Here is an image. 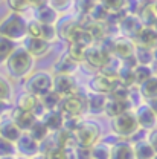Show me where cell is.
<instances>
[{"label": "cell", "instance_id": "cell-1", "mask_svg": "<svg viewBox=\"0 0 157 159\" xmlns=\"http://www.w3.org/2000/svg\"><path fill=\"white\" fill-rule=\"evenodd\" d=\"M8 75L14 80L24 78L34 67V57L29 55L23 46H17L15 51L9 55V58L5 61Z\"/></svg>", "mask_w": 157, "mask_h": 159}, {"label": "cell", "instance_id": "cell-2", "mask_svg": "<svg viewBox=\"0 0 157 159\" xmlns=\"http://www.w3.org/2000/svg\"><path fill=\"white\" fill-rule=\"evenodd\" d=\"M26 26H28V21L23 17V14L11 12L0 21V35L12 41L24 40Z\"/></svg>", "mask_w": 157, "mask_h": 159}, {"label": "cell", "instance_id": "cell-3", "mask_svg": "<svg viewBox=\"0 0 157 159\" xmlns=\"http://www.w3.org/2000/svg\"><path fill=\"white\" fill-rule=\"evenodd\" d=\"M99 135H101L99 124L90 119H81L76 130L73 132L76 147H87V148H90L92 145L98 142Z\"/></svg>", "mask_w": 157, "mask_h": 159}, {"label": "cell", "instance_id": "cell-4", "mask_svg": "<svg viewBox=\"0 0 157 159\" xmlns=\"http://www.w3.org/2000/svg\"><path fill=\"white\" fill-rule=\"evenodd\" d=\"M52 80L54 77L49 72H35L26 81V92L40 99L52 90Z\"/></svg>", "mask_w": 157, "mask_h": 159}, {"label": "cell", "instance_id": "cell-5", "mask_svg": "<svg viewBox=\"0 0 157 159\" xmlns=\"http://www.w3.org/2000/svg\"><path fill=\"white\" fill-rule=\"evenodd\" d=\"M111 129L118 136L127 138V136L134 135L139 129L134 112L128 110V112H124L122 115H119L116 118H113L111 119Z\"/></svg>", "mask_w": 157, "mask_h": 159}, {"label": "cell", "instance_id": "cell-6", "mask_svg": "<svg viewBox=\"0 0 157 159\" xmlns=\"http://www.w3.org/2000/svg\"><path fill=\"white\" fill-rule=\"evenodd\" d=\"M59 113L63 115L64 119L69 118H81V115L85 110V98L81 95H72V97H66L61 98L59 102Z\"/></svg>", "mask_w": 157, "mask_h": 159}, {"label": "cell", "instance_id": "cell-7", "mask_svg": "<svg viewBox=\"0 0 157 159\" xmlns=\"http://www.w3.org/2000/svg\"><path fill=\"white\" fill-rule=\"evenodd\" d=\"M108 43V41H107ZM110 57V51H108V44L105 43H93L87 48L85 51V63H89L92 67H96V69H101L105 61Z\"/></svg>", "mask_w": 157, "mask_h": 159}, {"label": "cell", "instance_id": "cell-8", "mask_svg": "<svg viewBox=\"0 0 157 159\" xmlns=\"http://www.w3.org/2000/svg\"><path fill=\"white\" fill-rule=\"evenodd\" d=\"M134 41L131 39H127V37H118V39L108 41V51H110V55L119 58L120 61L133 57L134 54Z\"/></svg>", "mask_w": 157, "mask_h": 159}, {"label": "cell", "instance_id": "cell-9", "mask_svg": "<svg viewBox=\"0 0 157 159\" xmlns=\"http://www.w3.org/2000/svg\"><path fill=\"white\" fill-rule=\"evenodd\" d=\"M52 90L57 92L61 98L78 95V86L72 75H55L52 80Z\"/></svg>", "mask_w": 157, "mask_h": 159}, {"label": "cell", "instance_id": "cell-10", "mask_svg": "<svg viewBox=\"0 0 157 159\" xmlns=\"http://www.w3.org/2000/svg\"><path fill=\"white\" fill-rule=\"evenodd\" d=\"M116 83H118V78H113V77H108V75H104V74L98 72L89 80V89L95 93H101V95L108 97L110 92L113 90V87L116 86Z\"/></svg>", "mask_w": 157, "mask_h": 159}, {"label": "cell", "instance_id": "cell-11", "mask_svg": "<svg viewBox=\"0 0 157 159\" xmlns=\"http://www.w3.org/2000/svg\"><path fill=\"white\" fill-rule=\"evenodd\" d=\"M134 116L137 121V125L145 129V130H153L157 125V116L151 110L148 104H139L137 110L134 112Z\"/></svg>", "mask_w": 157, "mask_h": 159}, {"label": "cell", "instance_id": "cell-12", "mask_svg": "<svg viewBox=\"0 0 157 159\" xmlns=\"http://www.w3.org/2000/svg\"><path fill=\"white\" fill-rule=\"evenodd\" d=\"M134 46L139 48H145V49H154L157 46V34L154 28H146V26H142L137 31V34L134 35Z\"/></svg>", "mask_w": 157, "mask_h": 159}, {"label": "cell", "instance_id": "cell-13", "mask_svg": "<svg viewBox=\"0 0 157 159\" xmlns=\"http://www.w3.org/2000/svg\"><path fill=\"white\" fill-rule=\"evenodd\" d=\"M15 150L24 158H34L40 153V144L35 142L28 133H21L15 142Z\"/></svg>", "mask_w": 157, "mask_h": 159}, {"label": "cell", "instance_id": "cell-14", "mask_svg": "<svg viewBox=\"0 0 157 159\" xmlns=\"http://www.w3.org/2000/svg\"><path fill=\"white\" fill-rule=\"evenodd\" d=\"M118 26L120 29V32H122V37H127V39H131V40L134 39L137 31L142 28L137 16L136 14H128V12L119 20Z\"/></svg>", "mask_w": 157, "mask_h": 159}, {"label": "cell", "instance_id": "cell-15", "mask_svg": "<svg viewBox=\"0 0 157 159\" xmlns=\"http://www.w3.org/2000/svg\"><path fill=\"white\" fill-rule=\"evenodd\" d=\"M9 118L14 121V124L19 127L21 133H28L29 129L32 127V124L38 119L34 113H31V112H24V110H20V109H17V107L12 109Z\"/></svg>", "mask_w": 157, "mask_h": 159}, {"label": "cell", "instance_id": "cell-16", "mask_svg": "<svg viewBox=\"0 0 157 159\" xmlns=\"http://www.w3.org/2000/svg\"><path fill=\"white\" fill-rule=\"evenodd\" d=\"M23 48L24 51L32 55V57H41L44 54H47L50 44L43 39H32V37H24L23 40Z\"/></svg>", "mask_w": 157, "mask_h": 159}, {"label": "cell", "instance_id": "cell-17", "mask_svg": "<svg viewBox=\"0 0 157 159\" xmlns=\"http://www.w3.org/2000/svg\"><path fill=\"white\" fill-rule=\"evenodd\" d=\"M59 19V14L49 5V3H41L37 6L35 11V20L41 25H57Z\"/></svg>", "mask_w": 157, "mask_h": 159}, {"label": "cell", "instance_id": "cell-18", "mask_svg": "<svg viewBox=\"0 0 157 159\" xmlns=\"http://www.w3.org/2000/svg\"><path fill=\"white\" fill-rule=\"evenodd\" d=\"M82 28L85 29V32L90 35V39L93 40V43H101L104 37L107 35V23L105 21H93L89 20L85 23H82Z\"/></svg>", "mask_w": 157, "mask_h": 159}, {"label": "cell", "instance_id": "cell-19", "mask_svg": "<svg viewBox=\"0 0 157 159\" xmlns=\"http://www.w3.org/2000/svg\"><path fill=\"white\" fill-rule=\"evenodd\" d=\"M20 135H21L20 129L14 124V121L11 118H3L0 121V138L15 144L17 139L20 138Z\"/></svg>", "mask_w": 157, "mask_h": 159}, {"label": "cell", "instance_id": "cell-20", "mask_svg": "<svg viewBox=\"0 0 157 159\" xmlns=\"http://www.w3.org/2000/svg\"><path fill=\"white\" fill-rule=\"evenodd\" d=\"M130 107H131V102L130 101H119V99L107 97V102H105L104 112L113 119V118H116V116H119V115H122L124 112H128Z\"/></svg>", "mask_w": 157, "mask_h": 159}, {"label": "cell", "instance_id": "cell-21", "mask_svg": "<svg viewBox=\"0 0 157 159\" xmlns=\"http://www.w3.org/2000/svg\"><path fill=\"white\" fill-rule=\"evenodd\" d=\"M40 119H41V122L46 125V129L49 132H58V130L63 129V124H64V118H63V115L59 113L58 110L44 112V115Z\"/></svg>", "mask_w": 157, "mask_h": 159}, {"label": "cell", "instance_id": "cell-22", "mask_svg": "<svg viewBox=\"0 0 157 159\" xmlns=\"http://www.w3.org/2000/svg\"><path fill=\"white\" fill-rule=\"evenodd\" d=\"M76 66H78V63H75L73 60L69 57V54L66 52V54H63L58 58V61L55 63L54 70H55V75H72V74L78 69Z\"/></svg>", "mask_w": 157, "mask_h": 159}, {"label": "cell", "instance_id": "cell-23", "mask_svg": "<svg viewBox=\"0 0 157 159\" xmlns=\"http://www.w3.org/2000/svg\"><path fill=\"white\" fill-rule=\"evenodd\" d=\"M105 102H107V97L101 95V93H95L90 92L85 98V109L90 113H102L105 109Z\"/></svg>", "mask_w": 157, "mask_h": 159}, {"label": "cell", "instance_id": "cell-24", "mask_svg": "<svg viewBox=\"0 0 157 159\" xmlns=\"http://www.w3.org/2000/svg\"><path fill=\"white\" fill-rule=\"evenodd\" d=\"M110 159H136L134 158V152H133V145L127 141L116 142L111 147Z\"/></svg>", "mask_w": 157, "mask_h": 159}, {"label": "cell", "instance_id": "cell-25", "mask_svg": "<svg viewBox=\"0 0 157 159\" xmlns=\"http://www.w3.org/2000/svg\"><path fill=\"white\" fill-rule=\"evenodd\" d=\"M137 17L142 26H146V28H156L157 26V11L154 8V5L142 6L139 9Z\"/></svg>", "mask_w": 157, "mask_h": 159}, {"label": "cell", "instance_id": "cell-26", "mask_svg": "<svg viewBox=\"0 0 157 159\" xmlns=\"http://www.w3.org/2000/svg\"><path fill=\"white\" fill-rule=\"evenodd\" d=\"M38 104H40V99L37 98V97H34V95L24 92V93H21L19 97V99H17V106H15V107L20 109V110L34 113L35 109L38 107Z\"/></svg>", "mask_w": 157, "mask_h": 159}, {"label": "cell", "instance_id": "cell-27", "mask_svg": "<svg viewBox=\"0 0 157 159\" xmlns=\"http://www.w3.org/2000/svg\"><path fill=\"white\" fill-rule=\"evenodd\" d=\"M139 95L142 98L148 99V101L157 98V77L156 75H153L150 80H146L145 83H142L139 86Z\"/></svg>", "mask_w": 157, "mask_h": 159}, {"label": "cell", "instance_id": "cell-28", "mask_svg": "<svg viewBox=\"0 0 157 159\" xmlns=\"http://www.w3.org/2000/svg\"><path fill=\"white\" fill-rule=\"evenodd\" d=\"M28 135L34 139L35 142L41 144L44 139H47V136H49V130H47V129H46V125L41 122V119H37V121L32 124V127L29 129Z\"/></svg>", "mask_w": 157, "mask_h": 159}, {"label": "cell", "instance_id": "cell-29", "mask_svg": "<svg viewBox=\"0 0 157 159\" xmlns=\"http://www.w3.org/2000/svg\"><path fill=\"white\" fill-rule=\"evenodd\" d=\"M133 152H134V158L136 159H153L156 156L154 150L151 148V145L148 144V141H139L133 145Z\"/></svg>", "mask_w": 157, "mask_h": 159}, {"label": "cell", "instance_id": "cell-30", "mask_svg": "<svg viewBox=\"0 0 157 159\" xmlns=\"http://www.w3.org/2000/svg\"><path fill=\"white\" fill-rule=\"evenodd\" d=\"M120 67H122V61H120L119 58H116V57H113V55H110L108 60L105 61V64L99 69V72L104 74V75H108V77L116 78Z\"/></svg>", "mask_w": 157, "mask_h": 159}, {"label": "cell", "instance_id": "cell-31", "mask_svg": "<svg viewBox=\"0 0 157 159\" xmlns=\"http://www.w3.org/2000/svg\"><path fill=\"white\" fill-rule=\"evenodd\" d=\"M59 102H61V97H59L57 92H54V90H50L49 93H46L44 97L40 98V104L43 106V109H44L46 112H49V110H57Z\"/></svg>", "mask_w": 157, "mask_h": 159}, {"label": "cell", "instance_id": "cell-32", "mask_svg": "<svg viewBox=\"0 0 157 159\" xmlns=\"http://www.w3.org/2000/svg\"><path fill=\"white\" fill-rule=\"evenodd\" d=\"M92 159H110L111 155V147L107 142H96L95 145L90 147Z\"/></svg>", "mask_w": 157, "mask_h": 159}, {"label": "cell", "instance_id": "cell-33", "mask_svg": "<svg viewBox=\"0 0 157 159\" xmlns=\"http://www.w3.org/2000/svg\"><path fill=\"white\" fill-rule=\"evenodd\" d=\"M15 48H17L15 41L0 35V64L9 58V55L15 51Z\"/></svg>", "mask_w": 157, "mask_h": 159}, {"label": "cell", "instance_id": "cell-34", "mask_svg": "<svg viewBox=\"0 0 157 159\" xmlns=\"http://www.w3.org/2000/svg\"><path fill=\"white\" fill-rule=\"evenodd\" d=\"M87 48L89 46H84V44H79V43H70L69 49H67V54H69V57L73 60L75 63H82L85 60Z\"/></svg>", "mask_w": 157, "mask_h": 159}, {"label": "cell", "instance_id": "cell-35", "mask_svg": "<svg viewBox=\"0 0 157 159\" xmlns=\"http://www.w3.org/2000/svg\"><path fill=\"white\" fill-rule=\"evenodd\" d=\"M134 58L137 61V64H143V66H151L153 64V51L151 49H145V48H134Z\"/></svg>", "mask_w": 157, "mask_h": 159}, {"label": "cell", "instance_id": "cell-36", "mask_svg": "<svg viewBox=\"0 0 157 159\" xmlns=\"http://www.w3.org/2000/svg\"><path fill=\"white\" fill-rule=\"evenodd\" d=\"M133 72H134V81H136L137 86H140L142 83H145L146 80H150L154 75L151 66H143V64H137L133 69Z\"/></svg>", "mask_w": 157, "mask_h": 159}, {"label": "cell", "instance_id": "cell-37", "mask_svg": "<svg viewBox=\"0 0 157 159\" xmlns=\"http://www.w3.org/2000/svg\"><path fill=\"white\" fill-rule=\"evenodd\" d=\"M118 81L120 84H124V86H127L128 89H131L134 84H136V81H134V72H133V69L131 67H125V66H122L120 69H119L118 72Z\"/></svg>", "mask_w": 157, "mask_h": 159}, {"label": "cell", "instance_id": "cell-38", "mask_svg": "<svg viewBox=\"0 0 157 159\" xmlns=\"http://www.w3.org/2000/svg\"><path fill=\"white\" fill-rule=\"evenodd\" d=\"M108 97H110V98H115V99H119V101H130V89H128L127 86L120 84L118 81Z\"/></svg>", "mask_w": 157, "mask_h": 159}, {"label": "cell", "instance_id": "cell-39", "mask_svg": "<svg viewBox=\"0 0 157 159\" xmlns=\"http://www.w3.org/2000/svg\"><path fill=\"white\" fill-rule=\"evenodd\" d=\"M12 97V86L5 77L0 75V101L8 102Z\"/></svg>", "mask_w": 157, "mask_h": 159}, {"label": "cell", "instance_id": "cell-40", "mask_svg": "<svg viewBox=\"0 0 157 159\" xmlns=\"http://www.w3.org/2000/svg\"><path fill=\"white\" fill-rule=\"evenodd\" d=\"M57 37H58V34H57V26L55 25H43L41 26V39L44 41H47L50 44L52 41L57 40Z\"/></svg>", "mask_w": 157, "mask_h": 159}, {"label": "cell", "instance_id": "cell-41", "mask_svg": "<svg viewBox=\"0 0 157 159\" xmlns=\"http://www.w3.org/2000/svg\"><path fill=\"white\" fill-rule=\"evenodd\" d=\"M15 144L6 141V139L0 138V159L2 158H11L15 155Z\"/></svg>", "mask_w": 157, "mask_h": 159}, {"label": "cell", "instance_id": "cell-42", "mask_svg": "<svg viewBox=\"0 0 157 159\" xmlns=\"http://www.w3.org/2000/svg\"><path fill=\"white\" fill-rule=\"evenodd\" d=\"M99 3L107 9V12H119L124 11L125 0H99Z\"/></svg>", "mask_w": 157, "mask_h": 159}, {"label": "cell", "instance_id": "cell-43", "mask_svg": "<svg viewBox=\"0 0 157 159\" xmlns=\"http://www.w3.org/2000/svg\"><path fill=\"white\" fill-rule=\"evenodd\" d=\"M41 23L37 20H31L28 21V26H26V35L28 37H32V39H41Z\"/></svg>", "mask_w": 157, "mask_h": 159}, {"label": "cell", "instance_id": "cell-44", "mask_svg": "<svg viewBox=\"0 0 157 159\" xmlns=\"http://www.w3.org/2000/svg\"><path fill=\"white\" fill-rule=\"evenodd\" d=\"M46 159H69V150H64L61 147H52L44 153Z\"/></svg>", "mask_w": 157, "mask_h": 159}, {"label": "cell", "instance_id": "cell-45", "mask_svg": "<svg viewBox=\"0 0 157 159\" xmlns=\"http://www.w3.org/2000/svg\"><path fill=\"white\" fill-rule=\"evenodd\" d=\"M6 2H8V6L11 8V11L17 12V14H23L31 6V3L28 0H6Z\"/></svg>", "mask_w": 157, "mask_h": 159}, {"label": "cell", "instance_id": "cell-46", "mask_svg": "<svg viewBox=\"0 0 157 159\" xmlns=\"http://www.w3.org/2000/svg\"><path fill=\"white\" fill-rule=\"evenodd\" d=\"M96 3V0H76V8H78V12L82 17H87L89 12L92 11L93 5Z\"/></svg>", "mask_w": 157, "mask_h": 159}, {"label": "cell", "instance_id": "cell-47", "mask_svg": "<svg viewBox=\"0 0 157 159\" xmlns=\"http://www.w3.org/2000/svg\"><path fill=\"white\" fill-rule=\"evenodd\" d=\"M49 5L59 14V12L70 9L72 5H73V0H49Z\"/></svg>", "mask_w": 157, "mask_h": 159}, {"label": "cell", "instance_id": "cell-48", "mask_svg": "<svg viewBox=\"0 0 157 159\" xmlns=\"http://www.w3.org/2000/svg\"><path fill=\"white\" fill-rule=\"evenodd\" d=\"M148 144L151 145V148L154 150V153L157 155V129H153V130H150V133H148Z\"/></svg>", "mask_w": 157, "mask_h": 159}, {"label": "cell", "instance_id": "cell-49", "mask_svg": "<svg viewBox=\"0 0 157 159\" xmlns=\"http://www.w3.org/2000/svg\"><path fill=\"white\" fill-rule=\"evenodd\" d=\"M76 159H92V153L90 148L87 147H76Z\"/></svg>", "mask_w": 157, "mask_h": 159}, {"label": "cell", "instance_id": "cell-50", "mask_svg": "<svg viewBox=\"0 0 157 159\" xmlns=\"http://www.w3.org/2000/svg\"><path fill=\"white\" fill-rule=\"evenodd\" d=\"M148 106L151 107V110L156 113V116H157V98L151 99V101H148Z\"/></svg>", "mask_w": 157, "mask_h": 159}, {"label": "cell", "instance_id": "cell-51", "mask_svg": "<svg viewBox=\"0 0 157 159\" xmlns=\"http://www.w3.org/2000/svg\"><path fill=\"white\" fill-rule=\"evenodd\" d=\"M6 110H9V104L5 101H0V115H3Z\"/></svg>", "mask_w": 157, "mask_h": 159}, {"label": "cell", "instance_id": "cell-52", "mask_svg": "<svg viewBox=\"0 0 157 159\" xmlns=\"http://www.w3.org/2000/svg\"><path fill=\"white\" fill-rule=\"evenodd\" d=\"M139 5H140V8L142 6H150V5H154L157 0H137Z\"/></svg>", "mask_w": 157, "mask_h": 159}, {"label": "cell", "instance_id": "cell-53", "mask_svg": "<svg viewBox=\"0 0 157 159\" xmlns=\"http://www.w3.org/2000/svg\"><path fill=\"white\" fill-rule=\"evenodd\" d=\"M28 2H29L31 5H37V6L41 5V3H44V0H28Z\"/></svg>", "mask_w": 157, "mask_h": 159}, {"label": "cell", "instance_id": "cell-54", "mask_svg": "<svg viewBox=\"0 0 157 159\" xmlns=\"http://www.w3.org/2000/svg\"><path fill=\"white\" fill-rule=\"evenodd\" d=\"M153 58H154V61H157V46L153 49Z\"/></svg>", "mask_w": 157, "mask_h": 159}, {"label": "cell", "instance_id": "cell-55", "mask_svg": "<svg viewBox=\"0 0 157 159\" xmlns=\"http://www.w3.org/2000/svg\"><path fill=\"white\" fill-rule=\"evenodd\" d=\"M32 159H46V158H44V155H40V153H38V155H35Z\"/></svg>", "mask_w": 157, "mask_h": 159}, {"label": "cell", "instance_id": "cell-56", "mask_svg": "<svg viewBox=\"0 0 157 159\" xmlns=\"http://www.w3.org/2000/svg\"><path fill=\"white\" fill-rule=\"evenodd\" d=\"M14 159H28V158H24V156H19V158H14Z\"/></svg>", "mask_w": 157, "mask_h": 159}, {"label": "cell", "instance_id": "cell-57", "mask_svg": "<svg viewBox=\"0 0 157 159\" xmlns=\"http://www.w3.org/2000/svg\"><path fill=\"white\" fill-rule=\"evenodd\" d=\"M154 8H156V11H157V2H156V3H154Z\"/></svg>", "mask_w": 157, "mask_h": 159}, {"label": "cell", "instance_id": "cell-58", "mask_svg": "<svg viewBox=\"0 0 157 159\" xmlns=\"http://www.w3.org/2000/svg\"><path fill=\"white\" fill-rule=\"evenodd\" d=\"M154 29H156V34H157V26H156V28H154Z\"/></svg>", "mask_w": 157, "mask_h": 159}, {"label": "cell", "instance_id": "cell-59", "mask_svg": "<svg viewBox=\"0 0 157 159\" xmlns=\"http://www.w3.org/2000/svg\"><path fill=\"white\" fill-rule=\"evenodd\" d=\"M153 159H157V155H156V156H154V158H153Z\"/></svg>", "mask_w": 157, "mask_h": 159}, {"label": "cell", "instance_id": "cell-60", "mask_svg": "<svg viewBox=\"0 0 157 159\" xmlns=\"http://www.w3.org/2000/svg\"><path fill=\"white\" fill-rule=\"evenodd\" d=\"M156 77H157V72H156Z\"/></svg>", "mask_w": 157, "mask_h": 159}, {"label": "cell", "instance_id": "cell-61", "mask_svg": "<svg viewBox=\"0 0 157 159\" xmlns=\"http://www.w3.org/2000/svg\"><path fill=\"white\" fill-rule=\"evenodd\" d=\"M0 2H2V0H0Z\"/></svg>", "mask_w": 157, "mask_h": 159}]
</instances>
